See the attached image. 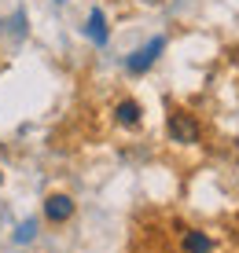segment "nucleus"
<instances>
[{
  "instance_id": "nucleus-1",
  "label": "nucleus",
  "mask_w": 239,
  "mask_h": 253,
  "mask_svg": "<svg viewBox=\"0 0 239 253\" xmlns=\"http://www.w3.org/2000/svg\"><path fill=\"white\" fill-rule=\"evenodd\" d=\"M162 48H166V37H151L140 51H132V55L125 59V70H129V74H144V70H151L155 59L162 55Z\"/></svg>"
},
{
  "instance_id": "nucleus-2",
  "label": "nucleus",
  "mask_w": 239,
  "mask_h": 253,
  "mask_svg": "<svg viewBox=\"0 0 239 253\" xmlns=\"http://www.w3.org/2000/svg\"><path fill=\"white\" fill-rule=\"evenodd\" d=\"M170 136H173V143H195V139H199L195 118L184 114V110H173V114H170Z\"/></svg>"
},
{
  "instance_id": "nucleus-3",
  "label": "nucleus",
  "mask_w": 239,
  "mask_h": 253,
  "mask_svg": "<svg viewBox=\"0 0 239 253\" xmlns=\"http://www.w3.org/2000/svg\"><path fill=\"white\" fill-rule=\"evenodd\" d=\"M44 216H48L52 224H66L70 216H74V202H70L66 195H52V198H44Z\"/></svg>"
},
{
  "instance_id": "nucleus-4",
  "label": "nucleus",
  "mask_w": 239,
  "mask_h": 253,
  "mask_svg": "<svg viewBox=\"0 0 239 253\" xmlns=\"http://www.w3.org/2000/svg\"><path fill=\"white\" fill-rule=\"evenodd\" d=\"M85 33H88V41H92V44H107L111 30H107V15H103L100 7H92V15H88V26H85Z\"/></svg>"
},
{
  "instance_id": "nucleus-5",
  "label": "nucleus",
  "mask_w": 239,
  "mask_h": 253,
  "mask_svg": "<svg viewBox=\"0 0 239 253\" xmlns=\"http://www.w3.org/2000/svg\"><path fill=\"white\" fill-rule=\"evenodd\" d=\"M140 103H132V99H125V103H118V110H114V118H118V125H125V128H132V125H140Z\"/></svg>"
},
{
  "instance_id": "nucleus-6",
  "label": "nucleus",
  "mask_w": 239,
  "mask_h": 253,
  "mask_svg": "<svg viewBox=\"0 0 239 253\" xmlns=\"http://www.w3.org/2000/svg\"><path fill=\"white\" fill-rule=\"evenodd\" d=\"M210 250H214L210 235H202V231H188L184 235V253H210Z\"/></svg>"
},
{
  "instance_id": "nucleus-7",
  "label": "nucleus",
  "mask_w": 239,
  "mask_h": 253,
  "mask_svg": "<svg viewBox=\"0 0 239 253\" xmlns=\"http://www.w3.org/2000/svg\"><path fill=\"white\" fill-rule=\"evenodd\" d=\"M33 235H37V224L33 220H26L19 231H15V242H33Z\"/></svg>"
},
{
  "instance_id": "nucleus-8",
  "label": "nucleus",
  "mask_w": 239,
  "mask_h": 253,
  "mask_svg": "<svg viewBox=\"0 0 239 253\" xmlns=\"http://www.w3.org/2000/svg\"><path fill=\"white\" fill-rule=\"evenodd\" d=\"M59 4H63V0H59Z\"/></svg>"
},
{
  "instance_id": "nucleus-9",
  "label": "nucleus",
  "mask_w": 239,
  "mask_h": 253,
  "mask_svg": "<svg viewBox=\"0 0 239 253\" xmlns=\"http://www.w3.org/2000/svg\"><path fill=\"white\" fill-rule=\"evenodd\" d=\"M0 180H4V176H0Z\"/></svg>"
}]
</instances>
